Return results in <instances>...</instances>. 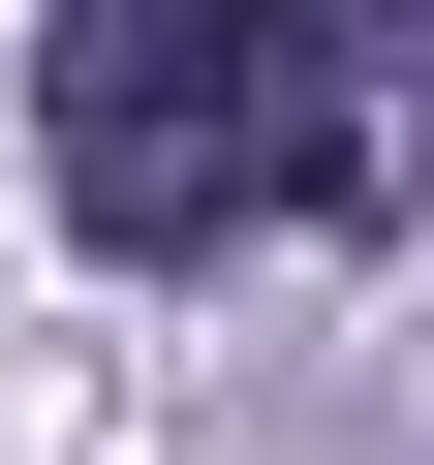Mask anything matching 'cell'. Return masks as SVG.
I'll return each mask as SVG.
<instances>
[{
  "label": "cell",
  "instance_id": "cell-1",
  "mask_svg": "<svg viewBox=\"0 0 434 465\" xmlns=\"http://www.w3.org/2000/svg\"><path fill=\"white\" fill-rule=\"evenodd\" d=\"M32 94H63V249H124V280L434 186V63H372L341 0H63Z\"/></svg>",
  "mask_w": 434,
  "mask_h": 465
},
{
  "label": "cell",
  "instance_id": "cell-2",
  "mask_svg": "<svg viewBox=\"0 0 434 465\" xmlns=\"http://www.w3.org/2000/svg\"><path fill=\"white\" fill-rule=\"evenodd\" d=\"M341 32H372V63H434V0H341Z\"/></svg>",
  "mask_w": 434,
  "mask_h": 465
}]
</instances>
